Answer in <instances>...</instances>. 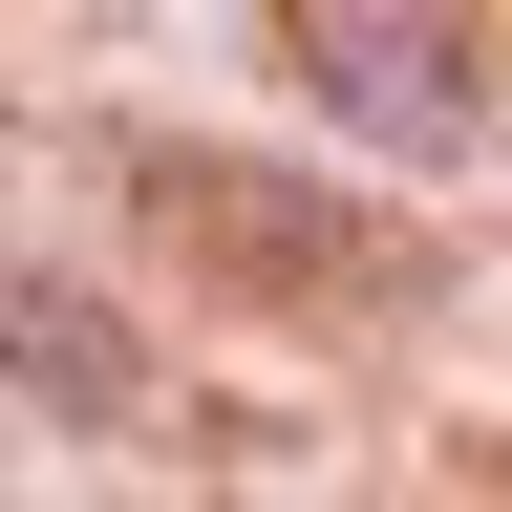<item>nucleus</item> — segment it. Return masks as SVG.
Here are the masks:
<instances>
[{"label":"nucleus","instance_id":"f257e3e1","mask_svg":"<svg viewBox=\"0 0 512 512\" xmlns=\"http://www.w3.org/2000/svg\"><path fill=\"white\" fill-rule=\"evenodd\" d=\"M278 43L363 150H470L491 128V0H278Z\"/></svg>","mask_w":512,"mask_h":512},{"label":"nucleus","instance_id":"f03ea898","mask_svg":"<svg viewBox=\"0 0 512 512\" xmlns=\"http://www.w3.org/2000/svg\"><path fill=\"white\" fill-rule=\"evenodd\" d=\"M0 363H22V384H43L64 427H150V342H128L107 299H64V278H43L22 235H0Z\"/></svg>","mask_w":512,"mask_h":512}]
</instances>
